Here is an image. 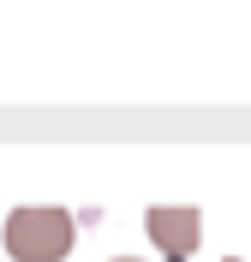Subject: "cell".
Listing matches in <instances>:
<instances>
[{"mask_svg":"<svg viewBox=\"0 0 251 262\" xmlns=\"http://www.w3.org/2000/svg\"><path fill=\"white\" fill-rule=\"evenodd\" d=\"M78 245L66 209H12L6 214V256L12 262H66Z\"/></svg>","mask_w":251,"mask_h":262,"instance_id":"6da1fadb","label":"cell"},{"mask_svg":"<svg viewBox=\"0 0 251 262\" xmlns=\"http://www.w3.org/2000/svg\"><path fill=\"white\" fill-rule=\"evenodd\" d=\"M144 227H150L156 250H162L167 262H191V250H198V232H203V214L198 209H150L144 214Z\"/></svg>","mask_w":251,"mask_h":262,"instance_id":"7a4b0ae2","label":"cell"},{"mask_svg":"<svg viewBox=\"0 0 251 262\" xmlns=\"http://www.w3.org/2000/svg\"><path fill=\"white\" fill-rule=\"evenodd\" d=\"M114 262H132V256H114Z\"/></svg>","mask_w":251,"mask_h":262,"instance_id":"3957f363","label":"cell"},{"mask_svg":"<svg viewBox=\"0 0 251 262\" xmlns=\"http://www.w3.org/2000/svg\"><path fill=\"white\" fill-rule=\"evenodd\" d=\"M227 262H239V256H227Z\"/></svg>","mask_w":251,"mask_h":262,"instance_id":"277c9868","label":"cell"}]
</instances>
